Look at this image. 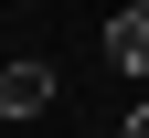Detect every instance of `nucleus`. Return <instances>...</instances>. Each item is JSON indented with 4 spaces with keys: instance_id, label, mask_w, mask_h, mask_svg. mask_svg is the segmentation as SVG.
I'll use <instances>...</instances> for the list:
<instances>
[{
    "instance_id": "nucleus-1",
    "label": "nucleus",
    "mask_w": 149,
    "mask_h": 138,
    "mask_svg": "<svg viewBox=\"0 0 149 138\" xmlns=\"http://www.w3.org/2000/svg\"><path fill=\"white\" fill-rule=\"evenodd\" d=\"M53 106V64H0V117H43Z\"/></svg>"
},
{
    "instance_id": "nucleus-2",
    "label": "nucleus",
    "mask_w": 149,
    "mask_h": 138,
    "mask_svg": "<svg viewBox=\"0 0 149 138\" xmlns=\"http://www.w3.org/2000/svg\"><path fill=\"white\" fill-rule=\"evenodd\" d=\"M107 64L117 74H149V0H128L117 21H107Z\"/></svg>"
},
{
    "instance_id": "nucleus-3",
    "label": "nucleus",
    "mask_w": 149,
    "mask_h": 138,
    "mask_svg": "<svg viewBox=\"0 0 149 138\" xmlns=\"http://www.w3.org/2000/svg\"><path fill=\"white\" fill-rule=\"evenodd\" d=\"M128 138H149V106H139V117H128Z\"/></svg>"
}]
</instances>
